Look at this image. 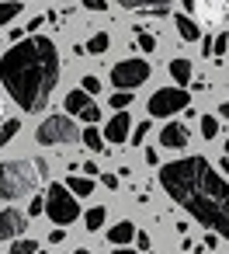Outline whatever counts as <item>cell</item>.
Segmentation results:
<instances>
[{
  "mask_svg": "<svg viewBox=\"0 0 229 254\" xmlns=\"http://www.w3.org/2000/svg\"><path fill=\"white\" fill-rule=\"evenodd\" d=\"M160 185L198 223H205L208 230L229 240V185L215 174V167L205 157H184V160L163 164Z\"/></svg>",
  "mask_w": 229,
  "mask_h": 254,
  "instance_id": "obj_1",
  "label": "cell"
},
{
  "mask_svg": "<svg viewBox=\"0 0 229 254\" xmlns=\"http://www.w3.org/2000/svg\"><path fill=\"white\" fill-rule=\"evenodd\" d=\"M59 80V53L46 35H28L0 60V84L21 112H42Z\"/></svg>",
  "mask_w": 229,
  "mask_h": 254,
  "instance_id": "obj_2",
  "label": "cell"
},
{
  "mask_svg": "<svg viewBox=\"0 0 229 254\" xmlns=\"http://www.w3.org/2000/svg\"><path fill=\"white\" fill-rule=\"evenodd\" d=\"M35 181H39V164H32V160H4L0 164V202L32 195Z\"/></svg>",
  "mask_w": 229,
  "mask_h": 254,
  "instance_id": "obj_3",
  "label": "cell"
},
{
  "mask_svg": "<svg viewBox=\"0 0 229 254\" xmlns=\"http://www.w3.org/2000/svg\"><path fill=\"white\" fill-rule=\"evenodd\" d=\"M46 216H49L56 226H66V223H73V219L80 216L77 195H73L66 185L52 181V185H49V191H46Z\"/></svg>",
  "mask_w": 229,
  "mask_h": 254,
  "instance_id": "obj_4",
  "label": "cell"
},
{
  "mask_svg": "<svg viewBox=\"0 0 229 254\" xmlns=\"http://www.w3.org/2000/svg\"><path fill=\"white\" fill-rule=\"evenodd\" d=\"M35 139H39L42 146H66V143L77 139V126H73L70 115H49V119L35 129Z\"/></svg>",
  "mask_w": 229,
  "mask_h": 254,
  "instance_id": "obj_5",
  "label": "cell"
},
{
  "mask_svg": "<svg viewBox=\"0 0 229 254\" xmlns=\"http://www.w3.org/2000/svg\"><path fill=\"white\" fill-rule=\"evenodd\" d=\"M191 108V94L184 87H163L149 98V115L153 119H170L177 112H187Z\"/></svg>",
  "mask_w": 229,
  "mask_h": 254,
  "instance_id": "obj_6",
  "label": "cell"
},
{
  "mask_svg": "<svg viewBox=\"0 0 229 254\" xmlns=\"http://www.w3.org/2000/svg\"><path fill=\"white\" fill-rule=\"evenodd\" d=\"M146 80H149V63L146 60H125V63H115L111 66V84L118 91H136Z\"/></svg>",
  "mask_w": 229,
  "mask_h": 254,
  "instance_id": "obj_7",
  "label": "cell"
},
{
  "mask_svg": "<svg viewBox=\"0 0 229 254\" xmlns=\"http://www.w3.org/2000/svg\"><path fill=\"white\" fill-rule=\"evenodd\" d=\"M25 230H28V216L21 209H0V244L21 237Z\"/></svg>",
  "mask_w": 229,
  "mask_h": 254,
  "instance_id": "obj_8",
  "label": "cell"
},
{
  "mask_svg": "<svg viewBox=\"0 0 229 254\" xmlns=\"http://www.w3.org/2000/svg\"><path fill=\"white\" fill-rule=\"evenodd\" d=\"M198 14L208 25H222L229 21V0H198Z\"/></svg>",
  "mask_w": 229,
  "mask_h": 254,
  "instance_id": "obj_9",
  "label": "cell"
},
{
  "mask_svg": "<svg viewBox=\"0 0 229 254\" xmlns=\"http://www.w3.org/2000/svg\"><path fill=\"white\" fill-rule=\"evenodd\" d=\"M129 129H132L129 112H118V115H111V122L104 126V139H108V143H125V139H129Z\"/></svg>",
  "mask_w": 229,
  "mask_h": 254,
  "instance_id": "obj_10",
  "label": "cell"
},
{
  "mask_svg": "<svg viewBox=\"0 0 229 254\" xmlns=\"http://www.w3.org/2000/svg\"><path fill=\"white\" fill-rule=\"evenodd\" d=\"M187 139H191V132H187V126H181V122H170V126H163V132H160V143L170 146V150L187 146Z\"/></svg>",
  "mask_w": 229,
  "mask_h": 254,
  "instance_id": "obj_11",
  "label": "cell"
},
{
  "mask_svg": "<svg viewBox=\"0 0 229 254\" xmlns=\"http://www.w3.org/2000/svg\"><path fill=\"white\" fill-rule=\"evenodd\" d=\"M125 11H153V14H163L174 0H118Z\"/></svg>",
  "mask_w": 229,
  "mask_h": 254,
  "instance_id": "obj_12",
  "label": "cell"
},
{
  "mask_svg": "<svg viewBox=\"0 0 229 254\" xmlns=\"http://www.w3.org/2000/svg\"><path fill=\"white\" fill-rule=\"evenodd\" d=\"M136 233H139V230H136L129 219H122V223H115V226L108 230V240H111L115 247H122V244H132V240H136Z\"/></svg>",
  "mask_w": 229,
  "mask_h": 254,
  "instance_id": "obj_13",
  "label": "cell"
},
{
  "mask_svg": "<svg viewBox=\"0 0 229 254\" xmlns=\"http://www.w3.org/2000/svg\"><path fill=\"white\" fill-rule=\"evenodd\" d=\"M174 25H177V35H181L184 42H198V39H201L198 21H191L187 14H177V18H174Z\"/></svg>",
  "mask_w": 229,
  "mask_h": 254,
  "instance_id": "obj_14",
  "label": "cell"
},
{
  "mask_svg": "<svg viewBox=\"0 0 229 254\" xmlns=\"http://www.w3.org/2000/svg\"><path fill=\"white\" fill-rule=\"evenodd\" d=\"M63 105H66V112L80 115V112H84V108L91 105V94H87L84 87H77V91H70V94H66V101H63Z\"/></svg>",
  "mask_w": 229,
  "mask_h": 254,
  "instance_id": "obj_15",
  "label": "cell"
},
{
  "mask_svg": "<svg viewBox=\"0 0 229 254\" xmlns=\"http://www.w3.org/2000/svg\"><path fill=\"white\" fill-rule=\"evenodd\" d=\"M170 77H174L177 84H187V80H191V60H184V56L170 60Z\"/></svg>",
  "mask_w": 229,
  "mask_h": 254,
  "instance_id": "obj_16",
  "label": "cell"
},
{
  "mask_svg": "<svg viewBox=\"0 0 229 254\" xmlns=\"http://www.w3.org/2000/svg\"><path fill=\"white\" fill-rule=\"evenodd\" d=\"M104 219H108L104 205H94V209H87V212H84V226H87L91 233H97V230L104 226Z\"/></svg>",
  "mask_w": 229,
  "mask_h": 254,
  "instance_id": "obj_17",
  "label": "cell"
},
{
  "mask_svg": "<svg viewBox=\"0 0 229 254\" xmlns=\"http://www.w3.org/2000/svg\"><path fill=\"white\" fill-rule=\"evenodd\" d=\"M66 188H70L73 195H91V191H94V178H77V174H70V178H66Z\"/></svg>",
  "mask_w": 229,
  "mask_h": 254,
  "instance_id": "obj_18",
  "label": "cell"
},
{
  "mask_svg": "<svg viewBox=\"0 0 229 254\" xmlns=\"http://www.w3.org/2000/svg\"><path fill=\"white\" fill-rule=\"evenodd\" d=\"M18 129H21V126H18V119H7V122H0V150H4V146H7V143L18 136Z\"/></svg>",
  "mask_w": 229,
  "mask_h": 254,
  "instance_id": "obj_19",
  "label": "cell"
},
{
  "mask_svg": "<svg viewBox=\"0 0 229 254\" xmlns=\"http://www.w3.org/2000/svg\"><path fill=\"white\" fill-rule=\"evenodd\" d=\"M108 46H111V39H108L104 32H97V35H91L87 53H91V56H101V53H108Z\"/></svg>",
  "mask_w": 229,
  "mask_h": 254,
  "instance_id": "obj_20",
  "label": "cell"
},
{
  "mask_svg": "<svg viewBox=\"0 0 229 254\" xmlns=\"http://www.w3.org/2000/svg\"><path fill=\"white\" fill-rule=\"evenodd\" d=\"M18 11H21V0H4V4H0V28H4Z\"/></svg>",
  "mask_w": 229,
  "mask_h": 254,
  "instance_id": "obj_21",
  "label": "cell"
},
{
  "mask_svg": "<svg viewBox=\"0 0 229 254\" xmlns=\"http://www.w3.org/2000/svg\"><path fill=\"white\" fill-rule=\"evenodd\" d=\"M7 254H39V244L35 240H28V237H21V240H14L11 244V251Z\"/></svg>",
  "mask_w": 229,
  "mask_h": 254,
  "instance_id": "obj_22",
  "label": "cell"
},
{
  "mask_svg": "<svg viewBox=\"0 0 229 254\" xmlns=\"http://www.w3.org/2000/svg\"><path fill=\"white\" fill-rule=\"evenodd\" d=\"M84 143H87V150H94V153H101L104 150V143H101V132L97 129H84V136H80Z\"/></svg>",
  "mask_w": 229,
  "mask_h": 254,
  "instance_id": "obj_23",
  "label": "cell"
},
{
  "mask_svg": "<svg viewBox=\"0 0 229 254\" xmlns=\"http://www.w3.org/2000/svg\"><path fill=\"white\" fill-rule=\"evenodd\" d=\"M129 105H132V91H115V94H111V108H115V112H125Z\"/></svg>",
  "mask_w": 229,
  "mask_h": 254,
  "instance_id": "obj_24",
  "label": "cell"
},
{
  "mask_svg": "<svg viewBox=\"0 0 229 254\" xmlns=\"http://www.w3.org/2000/svg\"><path fill=\"white\" fill-rule=\"evenodd\" d=\"M201 136H205V139H215V136H219V119H215V115H205V119H201Z\"/></svg>",
  "mask_w": 229,
  "mask_h": 254,
  "instance_id": "obj_25",
  "label": "cell"
},
{
  "mask_svg": "<svg viewBox=\"0 0 229 254\" xmlns=\"http://www.w3.org/2000/svg\"><path fill=\"white\" fill-rule=\"evenodd\" d=\"M226 49H229V35H219V39L212 42V60H219Z\"/></svg>",
  "mask_w": 229,
  "mask_h": 254,
  "instance_id": "obj_26",
  "label": "cell"
},
{
  "mask_svg": "<svg viewBox=\"0 0 229 254\" xmlns=\"http://www.w3.org/2000/svg\"><path fill=\"white\" fill-rule=\"evenodd\" d=\"M139 49H142V53H153V49H156V39H153L149 32H139Z\"/></svg>",
  "mask_w": 229,
  "mask_h": 254,
  "instance_id": "obj_27",
  "label": "cell"
},
{
  "mask_svg": "<svg viewBox=\"0 0 229 254\" xmlns=\"http://www.w3.org/2000/svg\"><path fill=\"white\" fill-rule=\"evenodd\" d=\"M80 119H84V122H97V119H101V108H97V105L91 101V105H87V108L80 112Z\"/></svg>",
  "mask_w": 229,
  "mask_h": 254,
  "instance_id": "obj_28",
  "label": "cell"
},
{
  "mask_svg": "<svg viewBox=\"0 0 229 254\" xmlns=\"http://www.w3.org/2000/svg\"><path fill=\"white\" fill-rule=\"evenodd\" d=\"M146 132H149V122H139V126H132V139H129V143H142V139H146Z\"/></svg>",
  "mask_w": 229,
  "mask_h": 254,
  "instance_id": "obj_29",
  "label": "cell"
},
{
  "mask_svg": "<svg viewBox=\"0 0 229 254\" xmlns=\"http://www.w3.org/2000/svg\"><path fill=\"white\" fill-rule=\"evenodd\" d=\"M42 212H46V198H42V195H35V198L28 202V216H42Z\"/></svg>",
  "mask_w": 229,
  "mask_h": 254,
  "instance_id": "obj_30",
  "label": "cell"
},
{
  "mask_svg": "<svg viewBox=\"0 0 229 254\" xmlns=\"http://www.w3.org/2000/svg\"><path fill=\"white\" fill-rule=\"evenodd\" d=\"M80 84H84V91H87V94H97V91H101V80H97V77H84Z\"/></svg>",
  "mask_w": 229,
  "mask_h": 254,
  "instance_id": "obj_31",
  "label": "cell"
},
{
  "mask_svg": "<svg viewBox=\"0 0 229 254\" xmlns=\"http://www.w3.org/2000/svg\"><path fill=\"white\" fill-rule=\"evenodd\" d=\"M84 7H87V11H104L108 0H84Z\"/></svg>",
  "mask_w": 229,
  "mask_h": 254,
  "instance_id": "obj_32",
  "label": "cell"
},
{
  "mask_svg": "<svg viewBox=\"0 0 229 254\" xmlns=\"http://www.w3.org/2000/svg\"><path fill=\"white\" fill-rule=\"evenodd\" d=\"M80 167H84V174H87V178H97V174H101V167H97V164H91V160H87V164H80Z\"/></svg>",
  "mask_w": 229,
  "mask_h": 254,
  "instance_id": "obj_33",
  "label": "cell"
},
{
  "mask_svg": "<svg viewBox=\"0 0 229 254\" xmlns=\"http://www.w3.org/2000/svg\"><path fill=\"white\" fill-rule=\"evenodd\" d=\"M136 247L139 251H149V233H136Z\"/></svg>",
  "mask_w": 229,
  "mask_h": 254,
  "instance_id": "obj_34",
  "label": "cell"
},
{
  "mask_svg": "<svg viewBox=\"0 0 229 254\" xmlns=\"http://www.w3.org/2000/svg\"><path fill=\"white\" fill-rule=\"evenodd\" d=\"M63 237H66V233H63V226H56V230L49 233V244H63Z\"/></svg>",
  "mask_w": 229,
  "mask_h": 254,
  "instance_id": "obj_35",
  "label": "cell"
},
{
  "mask_svg": "<svg viewBox=\"0 0 229 254\" xmlns=\"http://www.w3.org/2000/svg\"><path fill=\"white\" fill-rule=\"evenodd\" d=\"M101 181H104L108 188H118V178H115V174H101Z\"/></svg>",
  "mask_w": 229,
  "mask_h": 254,
  "instance_id": "obj_36",
  "label": "cell"
},
{
  "mask_svg": "<svg viewBox=\"0 0 229 254\" xmlns=\"http://www.w3.org/2000/svg\"><path fill=\"white\" fill-rule=\"evenodd\" d=\"M25 39V28H11V42H21Z\"/></svg>",
  "mask_w": 229,
  "mask_h": 254,
  "instance_id": "obj_37",
  "label": "cell"
},
{
  "mask_svg": "<svg viewBox=\"0 0 229 254\" xmlns=\"http://www.w3.org/2000/svg\"><path fill=\"white\" fill-rule=\"evenodd\" d=\"M111 254H139V251H132V247H129V244H122V247H115V251H111Z\"/></svg>",
  "mask_w": 229,
  "mask_h": 254,
  "instance_id": "obj_38",
  "label": "cell"
},
{
  "mask_svg": "<svg viewBox=\"0 0 229 254\" xmlns=\"http://www.w3.org/2000/svg\"><path fill=\"white\" fill-rule=\"evenodd\" d=\"M184 4V11H198V0H181Z\"/></svg>",
  "mask_w": 229,
  "mask_h": 254,
  "instance_id": "obj_39",
  "label": "cell"
},
{
  "mask_svg": "<svg viewBox=\"0 0 229 254\" xmlns=\"http://www.w3.org/2000/svg\"><path fill=\"white\" fill-rule=\"evenodd\" d=\"M219 119H229V105H219Z\"/></svg>",
  "mask_w": 229,
  "mask_h": 254,
  "instance_id": "obj_40",
  "label": "cell"
},
{
  "mask_svg": "<svg viewBox=\"0 0 229 254\" xmlns=\"http://www.w3.org/2000/svg\"><path fill=\"white\" fill-rule=\"evenodd\" d=\"M219 167H222V171H226V174H229V153H226V157H222V160H219Z\"/></svg>",
  "mask_w": 229,
  "mask_h": 254,
  "instance_id": "obj_41",
  "label": "cell"
},
{
  "mask_svg": "<svg viewBox=\"0 0 229 254\" xmlns=\"http://www.w3.org/2000/svg\"><path fill=\"white\" fill-rule=\"evenodd\" d=\"M73 254H91V251H87V247H80V251H73Z\"/></svg>",
  "mask_w": 229,
  "mask_h": 254,
  "instance_id": "obj_42",
  "label": "cell"
},
{
  "mask_svg": "<svg viewBox=\"0 0 229 254\" xmlns=\"http://www.w3.org/2000/svg\"><path fill=\"white\" fill-rule=\"evenodd\" d=\"M39 254H49V251H39Z\"/></svg>",
  "mask_w": 229,
  "mask_h": 254,
  "instance_id": "obj_43",
  "label": "cell"
}]
</instances>
